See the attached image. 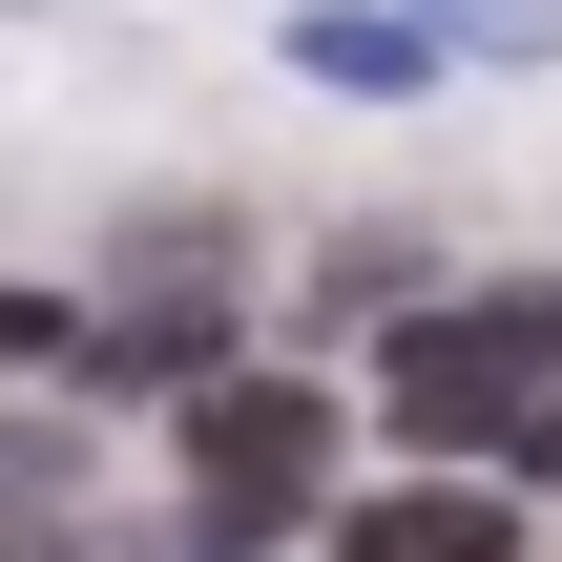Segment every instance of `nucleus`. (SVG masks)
Segmentation results:
<instances>
[{"mask_svg": "<svg viewBox=\"0 0 562 562\" xmlns=\"http://www.w3.org/2000/svg\"><path fill=\"white\" fill-rule=\"evenodd\" d=\"M334 562H521V521H501L480 480H459V501H355V521H334Z\"/></svg>", "mask_w": 562, "mask_h": 562, "instance_id": "20e7f679", "label": "nucleus"}, {"mask_svg": "<svg viewBox=\"0 0 562 562\" xmlns=\"http://www.w3.org/2000/svg\"><path fill=\"white\" fill-rule=\"evenodd\" d=\"M188 480H209V562L271 542V521H313V480H334V396H313V375H209V396H188Z\"/></svg>", "mask_w": 562, "mask_h": 562, "instance_id": "f03ea898", "label": "nucleus"}, {"mask_svg": "<svg viewBox=\"0 0 562 562\" xmlns=\"http://www.w3.org/2000/svg\"><path fill=\"white\" fill-rule=\"evenodd\" d=\"M438 42H480V63H562V0H417Z\"/></svg>", "mask_w": 562, "mask_h": 562, "instance_id": "0eeeda50", "label": "nucleus"}, {"mask_svg": "<svg viewBox=\"0 0 562 562\" xmlns=\"http://www.w3.org/2000/svg\"><path fill=\"white\" fill-rule=\"evenodd\" d=\"M63 542V438H0V562Z\"/></svg>", "mask_w": 562, "mask_h": 562, "instance_id": "423d86ee", "label": "nucleus"}, {"mask_svg": "<svg viewBox=\"0 0 562 562\" xmlns=\"http://www.w3.org/2000/svg\"><path fill=\"white\" fill-rule=\"evenodd\" d=\"M292 63H313V83H375V104H396V83L438 63V21H417V0H313V21H292Z\"/></svg>", "mask_w": 562, "mask_h": 562, "instance_id": "39448f33", "label": "nucleus"}, {"mask_svg": "<svg viewBox=\"0 0 562 562\" xmlns=\"http://www.w3.org/2000/svg\"><path fill=\"white\" fill-rule=\"evenodd\" d=\"M521 480H562V396H542V417H521Z\"/></svg>", "mask_w": 562, "mask_h": 562, "instance_id": "1a4fd4ad", "label": "nucleus"}, {"mask_svg": "<svg viewBox=\"0 0 562 562\" xmlns=\"http://www.w3.org/2000/svg\"><path fill=\"white\" fill-rule=\"evenodd\" d=\"M0 355H83V313L63 292H0Z\"/></svg>", "mask_w": 562, "mask_h": 562, "instance_id": "6e6552de", "label": "nucleus"}, {"mask_svg": "<svg viewBox=\"0 0 562 562\" xmlns=\"http://www.w3.org/2000/svg\"><path fill=\"white\" fill-rule=\"evenodd\" d=\"M542 396H562V271H521V292H480V313H417V334H396V438H438V459L521 438Z\"/></svg>", "mask_w": 562, "mask_h": 562, "instance_id": "f257e3e1", "label": "nucleus"}, {"mask_svg": "<svg viewBox=\"0 0 562 562\" xmlns=\"http://www.w3.org/2000/svg\"><path fill=\"white\" fill-rule=\"evenodd\" d=\"M83 375H104V396H209V375H229V313H209V229H188V271H167L146 313H83Z\"/></svg>", "mask_w": 562, "mask_h": 562, "instance_id": "7ed1b4c3", "label": "nucleus"}]
</instances>
